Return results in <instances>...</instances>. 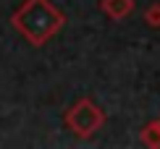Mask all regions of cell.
<instances>
[{
  "instance_id": "6da1fadb",
  "label": "cell",
  "mask_w": 160,
  "mask_h": 149,
  "mask_svg": "<svg viewBox=\"0 0 160 149\" xmlns=\"http://www.w3.org/2000/svg\"><path fill=\"white\" fill-rule=\"evenodd\" d=\"M66 16L50 0H26V3L11 16V26H16L34 47H42L50 37L63 29Z\"/></svg>"
},
{
  "instance_id": "7a4b0ae2",
  "label": "cell",
  "mask_w": 160,
  "mask_h": 149,
  "mask_svg": "<svg viewBox=\"0 0 160 149\" xmlns=\"http://www.w3.org/2000/svg\"><path fill=\"white\" fill-rule=\"evenodd\" d=\"M66 126L76 133L79 139H89L105 126V113L92 102V99H79V102L66 113Z\"/></svg>"
},
{
  "instance_id": "3957f363",
  "label": "cell",
  "mask_w": 160,
  "mask_h": 149,
  "mask_svg": "<svg viewBox=\"0 0 160 149\" xmlns=\"http://www.w3.org/2000/svg\"><path fill=\"white\" fill-rule=\"evenodd\" d=\"M102 11L118 21V18H126L134 11V0H102Z\"/></svg>"
},
{
  "instance_id": "277c9868",
  "label": "cell",
  "mask_w": 160,
  "mask_h": 149,
  "mask_svg": "<svg viewBox=\"0 0 160 149\" xmlns=\"http://www.w3.org/2000/svg\"><path fill=\"white\" fill-rule=\"evenodd\" d=\"M142 141H144L147 147H160V120L150 123V126L142 131Z\"/></svg>"
},
{
  "instance_id": "5b68a950",
  "label": "cell",
  "mask_w": 160,
  "mask_h": 149,
  "mask_svg": "<svg viewBox=\"0 0 160 149\" xmlns=\"http://www.w3.org/2000/svg\"><path fill=\"white\" fill-rule=\"evenodd\" d=\"M144 21H147L150 29H160V3H152L144 11Z\"/></svg>"
}]
</instances>
